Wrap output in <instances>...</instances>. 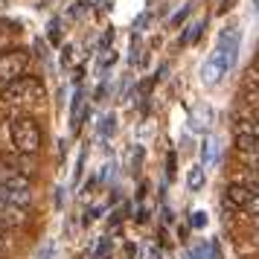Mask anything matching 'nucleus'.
<instances>
[{"label": "nucleus", "mask_w": 259, "mask_h": 259, "mask_svg": "<svg viewBox=\"0 0 259 259\" xmlns=\"http://www.w3.org/2000/svg\"><path fill=\"white\" fill-rule=\"evenodd\" d=\"M12 143L21 154H35L41 149V128L32 117H15L12 119Z\"/></svg>", "instance_id": "obj_1"}, {"label": "nucleus", "mask_w": 259, "mask_h": 259, "mask_svg": "<svg viewBox=\"0 0 259 259\" xmlns=\"http://www.w3.org/2000/svg\"><path fill=\"white\" fill-rule=\"evenodd\" d=\"M29 67V53L26 50H6V53H0V88H6V84H12L15 79H21Z\"/></svg>", "instance_id": "obj_2"}, {"label": "nucleus", "mask_w": 259, "mask_h": 259, "mask_svg": "<svg viewBox=\"0 0 259 259\" xmlns=\"http://www.w3.org/2000/svg\"><path fill=\"white\" fill-rule=\"evenodd\" d=\"M41 94H44V84L35 76H21L3 88V102H12V105L15 102H35V99H41Z\"/></svg>", "instance_id": "obj_3"}, {"label": "nucleus", "mask_w": 259, "mask_h": 259, "mask_svg": "<svg viewBox=\"0 0 259 259\" xmlns=\"http://www.w3.org/2000/svg\"><path fill=\"white\" fill-rule=\"evenodd\" d=\"M0 187L18 189V192H32V175L24 166H18L9 157H0Z\"/></svg>", "instance_id": "obj_4"}, {"label": "nucleus", "mask_w": 259, "mask_h": 259, "mask_svg": "<svg viewBox=\"0 0 259 259\" xmlns=\"http://www.w3.org/2000/svg\"><path fill=\"white\" fill-rule=\"evenodd\" d=\"M227 70H230V67H227V50H224V44L219 41L215 50L210 53V59L204 61V67H201V82L204 84H215Z\"/></svg>", "instance_id": "obj_5"}, {"label": "nucleus", "mask_w": 259, "mask_h": 259, "mask_svg": "<svg viewBox=\"0 0 259 259\" xmlns=\"http://www.w3.org/2000/svg\"><path fill=\"white\" fill-rule=\"evenodd\" d=\"M0 224L3 227H24L26 224V210L24 207H18V204H9V201L0 198Z\"/></svg>", "instance_id": "obj_6"}, {"label": "nucleus", "mask_w": 259, "mask_h": 259, "mask_svg": "<svg viewBox=\"0 0 259 259\" xmlns=\"http://www.w3.org/2000/svg\"><path fill=\"white\" fill-rule=\"evenodd\" d=\"M253 192L245 187H239V184H230V187L224 189V207L233 212H242V207L247 204V198H250Z\"/></svg>", "instance_id": "obj_7"}, {"label": "nucleus", "mask_w": 259, "mask_h": 259, "mask_svg": "<svg viewBox=\"0 0 259 259\" xmlns=\"http://www.w3.org/2000/svg\"><path fill=\"white\" fill-rule=\"evenodd\" d=\"M236 131H239V134H247V137H253V140L259 143V119H253V117L239 119V122H236Z\"/></svg>", "instance_id": "obj_8"}, {"label": "nucleus", "mask_w": 259, "mask_h": 259, "mask_svg": "<svg viewBox=\"0 0 259 259\" xmlns=\"http://www.w3.org/2000/svg\"><path fill=\"white\" fill-rule=\"evenodd\" d=\"M187 187L192 189V192H198V189L204 187V166H192L187 172Z\"/></svg>", "instance_id": "obj_9"}, {"label": "nucleus", "mask_w": 259, "mask_h": 259, "mask_svg": "<svg viewBox=\"0 0 259 259\" xmlns=\"http://www.w3.org/2000/svg\"><path fill=\"white\" fill-rule=\"evenodd\" d=\"M242 215H247V219H259V195H250V198H247V204L242 207Z\"/></svg>", "instance_id": "obj_10"}, {"label": "nucleus", "mask_w": 259, "mask_h": 259, "mask_svg": "<svg viewBox=\"0 0 259 259\" xmlns=\"http://www.w3.org/2000/svg\"><path fill=\"white\" fill-rule=\"evenodd\" d=\"M201 160H204V166H210L215 160V143L212 140H204V146H201Z\"/></svg>", "instance_id": "obj_11"}, {"label": "nucleus", "mask_w": 259, "mask_h": 259, "mask_svg": "<svg viewBox=\"0 0 259 259\" xmlns=\"http://www.w3.org/2000/svg\"><path fill=\"white\" fill-rule=\"evenodd\" d=\"M201 29H204V21H201V24H192V26H187V32L181 35V44H192V41H195V38L201 35Z\"/></svg>", "instance_id": "obj_12"}, {"label": "nucleus", "mask_w": 259, "mask_h": 259, "mask_svg": "<svg viewBox=\"0 0 259 259\" xmlns=\"http://www.w3.org/2000/svg\"><path fill=\"white\" fill-rule=\"evenodd\" d=\"M82 99H84V94H82V91H76V99H73V105H70V111H73V122L79 119V108H82Z\"/></svg>", "instance_id": "obj_13"}, {"label": "nucleus", "mask_w": 259, "mask_h": 259, "mask_svg": "<svg viewBox=\"0 0 259 259\" xmlns=\"http://www.w3.org/2000/svg\"><path fill=\"white\" fill-rule=\"evenodd\" d=\"M114 122H117L114 117H105V119H102V137H108V134H114V128H117Z\"/></svg>", "instance_id": "obj_14"}, {"label": "nucleus", "mask_w": 259, "mask_h": 259, "mask_svg": "<svg viewBox=\"0 0 259 259\" xmlns=\"http://www.w3.org/2000/svg\"><path fill=\"white\" fill-rule=\"evenodd\" d=\"M53 250H56V245H53V242H47V245L38 250V259H53Z\"/></svg>", "instance_id": "obj_15"}, {"label": "nucleus", "mask_w": 259, "mask_h": 259, "mask_svg": "<svg viewBox=\"0 0 259 259\" xmlns=\"http://www.w3.org/2000/svg\"><path fill=\"white\" fill-rule=\"evenodd\" d=\"M50 41H53V44H59V41H61V35H59V21H53V24H50Z\"/></svg>", "instance_id": "obj_16"}, {"label": "nucleus", "mask_w": 259, "mask_h": 259, "mask_svg": "<svg viewBox=\"0 0 259 259\" xmlns=\"http://www.w3.org/2000/svg\"><path fill=\"white\" fill-rule=\"evenodd\" d=\"M207 224V212H192V227H204Z\"/></svg>", "instance_id": "obj_17"}, {"label": "nucleus", "mask_w": 259, "mask_h": 259, "mask_svg": "<svg viewBox=\"0 0 259 259\" xmlns=\"http://www.w3.org/2000/svg\"><path fill=\"white\" fill-rule=\"evenodd\" d=\"M108 253V239H102V242H99V247H96V259H102Z\"/></svg>", "instance_id": "obj_18"}, {"label": "nucleus", "mask_w": 259, "mask_h": 259, "mask_svg": "<svg viewBox=\"0 0 259 259\" xmlns=\"http://www.w3.org/2000/svg\"><path fill=\"white\" fill-rule=\"evenodd\" d=\"M187 15H189V6H184V9H181V12H178L175 18H172V24H181V21H184Z\"/></svg>", "instance_id": "obj_19"}, {"label": "nucleus", "mask_w": 259, "mask_h": 259, "mask_svg": "<svg viewBox=\"0 0 259 259\" xmlns=\"http://www.w3.org/2000/svg\"><path fill=\"white\" fill-rule=\"evenodd\" d=\"M6 250H9V239H6V236H0V256H3Z\"/></svg>", "instance_id": "obj_20"}, {"label": "nucleus", "mask_w": 259, "mask_h": 259, "mask_svg": "<svg viewBox=\"0 0 259 259\" xmlns=\"http://www.w3.org/2000/svg\"><path fill=\"white\" fill-rule=\"evenodd\" d=\"M175 172V152H169V175Z\"/></svg>", "instance_id": "obj_21"}, {"label": "nucleus", "mask_w": 259, "mask_h": 259, "mask_svg": "<svg viewBox=\"0 0 259 259\" xmlns=\"http://www.w3.org/2000/svg\"><path fill=\"white\" fill-rule=\"evenodd\" d=\"M227 9H233V0H222V12H227Z\"/></svg>", "instance_id": "obj_22"}, {"label": "nucleus", "mask_w": 259, "mask_h": 259, "mask_svg": "<svg viewBox=\"0 0 259 259\" xmlns=\"http://www.w3.org/2000/svg\"><path fill=\"white\" fill-rule=\"evenodd\" d=\"M9 233V227H3V224H0V236H6Z\"/></svg>", "instance_id": "obj_23"}, {"label": "nucleus", "mask_w": 259, "mask_h": 259, "mask_svg": "<svg viewBox=\"0 0 259 259\" xmlns=\"http://www.w3.org/2000/svg\"><path fill=\"white\" fill-rule=\"evenodd\" d=\"M253 9H259V0H253Z\"/></svg>", "instance_id": "obj_24"}, {"label": "nucleus", "mask_w": 259, "mask_h": 259, "mask_svg": "<svg viewBox=\"0 0 259 259\" xmlns=\"http://www.w3.org/2000/svg\"><path fill=\"white\" fill-rule=\"evenodd\" d=\"M253 222H256V224H259V219H253Z\"/></svg>", "instance_id": "obj_25"}, {"label": "nucleus", "mask_w": 259, "mask_h": 259, "mask_svg": "<svg viewBox=\"0 0 259 259\" xmlns=\"http://www.w3.org/2000/svg\"><path fill=\"white\" fill-rule=\"evenodd\" d=\"M256 247H259V239H256Z\"/></svg>", "instance_id": "obj_26"}, {"label": "nucleus", "mask_w": 259, "mask_h": 259, "mask_svg": "<svg viewBox=\"0 0 259 259\" xmlns=\"http://www.w3.org/2000/svg\"><path fill=\"white\" fill-rule=\"evenodd\" d=\"M256 175H259V169H256Z\"/></svg>", "instance_id": "obj_27"}]
</instances>
